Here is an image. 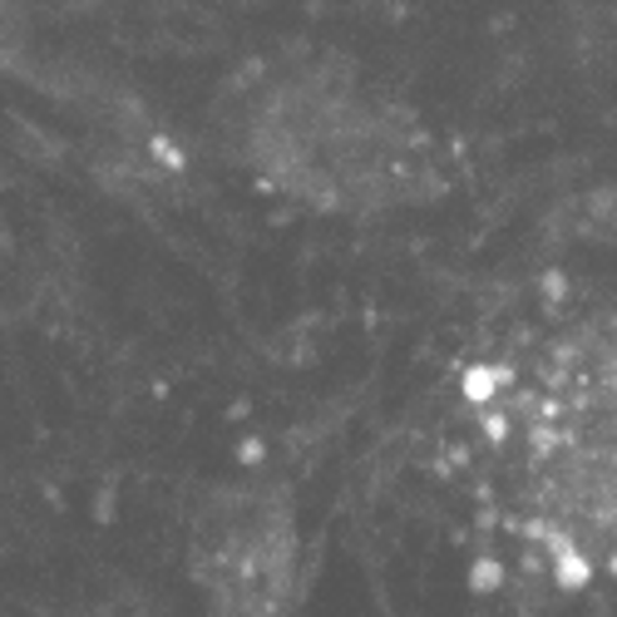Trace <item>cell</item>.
I'll return each instance as SVG.
<instances>
[{"label":"cell","mask_w":617,"mask_h":617,"mask_svg":"<svg viewBox=\"0 0 617 617\" xmlns=\"http://www.w3.org/2000/svg\"><path fill=\"white\" fill-rule=\"evenodd\" d=\"M149 153H153V159H159L169 173H178V169H183V149H178V144H169V139H149Z\"/></svg>","instance_id":"1"}]
</instances>
